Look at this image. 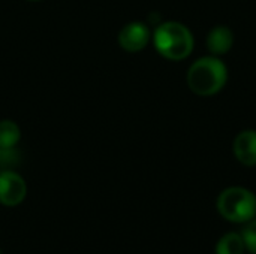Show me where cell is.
<instances>
[{"instance_id": "2", "label": "cell", "mask_w": 256, "mask_h": 254, "mask_svg": "<svg viewBox=\"0 0 256 254\" xmlns=\"http://www.w3.org/2000/svg\"><path fill=\"white\" fill-rule=\"evenodd\" d=\"M153 40L158 52L172 61L186 58L194 49V36L190 30L177 21H166L159 24Z\"/></svg>"}, {"instance_id": "6", "label": "cell", "mask_w": 256, "mask_h": 254, "mask_svg": "<svg viewBox=\"0 0 256 254\" xmlns=\"http://www.w3.org/2000/svg\"><path fill=\"white\" fill-rule=\"evenodd\" d=\"M234 156L244 166H256V132L243 130L234 139Z\"/></svg>"}, {"instance_id": "11", "label": "cell", "mask_w": 256, "mask_h": 254, "mask_svg": "<svg viewBox=\"0 0 256 254\" xmlns=\"http://www.w3.org/2000/svg\"><path fill=\"white\" fill-rule=\"evenodd\" d=\"M242 238L244 241L246 249L252 254H256V220L255 222L250 220V223L243 229Z\"/></svg>"}, {"instance_id": "9", "label": "cell", "mask_w": 256, "mask_h": 254, "mask_svg": "<svg viewBox=\"0 0 256 254\" xmlns=\"http://www.w3.org/2000/svg\"><path fill=\"white\" fill-rule=\"evenodd\" d=\"M20 127L10 121V120H3L0 121V147H15L20 141Z\"/></svg>"}, {"instance_id": "12", "label": "cell", "mask_w": 256, "mask_h": 254, "mask_svg": "<svg viewBox=\"0 0 256 254\" xmlns=\"http://www.w3.org/2000/svg\"><path fill=\"white\" fill-rule=\"evenodd\" d=\"M30 1H38V0H30Z\"/></svg>"}, {"instance_id": "8", "label": "cell", "mask_w": 256, "mask_h": 254, "mask_svg": "<svg viewBox=\"0 0 256 254\" xmlns=\"http://www.w3.org/2000/svg\"><path fill=\"white\" fill-rule=\"evenodd\" d=\"M246 246L238 234H226L216 246V254H244Z\"/></svg>"}, {"instance_id": "10", "label": "cell", "mask_w": 256, "mask_h": 254, "mask_svg": "<svg viewBox=\"0 0 256 254\" xmlns=\"http://www.w3.org/2000/svg\"><path fill=\"white\" fill-rule=\"evenodd\" d=\"M20 156L16 153V150H14V147L6 148V147H0V169L2 171H10L14 166L18 165Z\"/></svg>"}, {"instance_id": "3", "label": "cell", "mask_w": 256, "mask_h": 254, "mask_svg": "<svg viewBox=\"0 0 256 254\" xmlns=\"http://www.w3.org/2000/svg\"><path fill=\"white\" fill-rule=\"evenodd\" d=\"M219 214L232 223H246L256 216V196L244 187H230L218 198Z\"/></svg>"}, {"instance_id": "1", "label": "cell", "mask_w": 256, "mask_h": 254, "mask_svg": "<svg viewBox=\"0 0 256 254\" xmlns=\"http://www.w3.org/2000/svg\"><path fill=\"white\" fill-rule=\"evenodd\" d=\"M228 78L226 66L214 55L196 60L188 72V85L198 96H213L219 93Z\"/></svg>"}, {"instance_id": "5", "label": "cell", "mask_w": 256, "mask_h": 254, "mask_svg": "<svg viewBox=\"0 0 256 254\" xmlns=\"http://www.w3.org/2000/svg\"><path fill=\"white\" fill-rule=\"evenodd\" d=\"M150 40V30L142 22H130L124 25L118 34V43L124 51H141Z\"/></svg>"}, {"instance_id": "4", "label": "cell", "mask_w": 256, "mask_h": 254, "mask_svg": "<svg viewBox=\"0 0 256 254\" xmlns=\"http://www.w3.org/2000/svg\"><path fill=\"white\" fill-rule=\"evenodd\" d=\"M27 193L26 181L14 171L0 172V204L6 207L20 205Z\"/></svg>"}, {"instance_id": "7", "label": "cell", "mask_w": 256, "mask_h": 254, "mask_svg": "<svg viewBox=\"0 0 256 254\" xmlns=\"http://www.w3.org/2000/svg\"><path fill=\"white\" fill-rule=\"evenodd\" d=\"M232 43H234V34L225 25L214 27L207 36V48L214 55H220V54L228 52L231 49Z\"/></svg>"}]
</instances>
